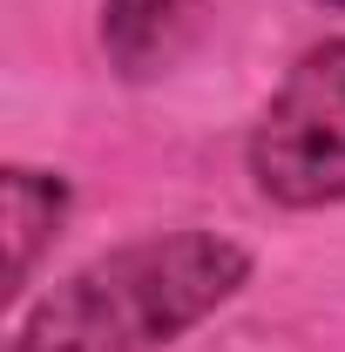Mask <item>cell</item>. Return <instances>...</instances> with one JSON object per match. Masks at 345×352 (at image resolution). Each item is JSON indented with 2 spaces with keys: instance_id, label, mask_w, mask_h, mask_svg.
Masks as SVG:
<instances>
[{
  "instance_id": "6da1fadb",
  "label": "cell",
  "mask_w": 345,
  "mask_h": 352,
  "mask_svg": "<svg viewBox=\"0 0 345 352\" xmlns=\"http://www.w3.org/2000/svg\"><path fill=\"white\" fill-rule=\"evenodd\" d=\"M251 278V251L223 230H163L68 271L14 311L0 352H156L223 311Z\"/></svg>"
},
{
  "instance_id": "7a4b0ae2",
  "label": "cell",
  "mask_w": 345,
  "mask_h": 352,
  "mask_svg": "<svg viewBox=\"0 0 345 352\" xmlns=\"http://www.w3.org/2000/svg\"><path fill=\"white\" fill-rule=\"evenodd\" d=\"M251 183L285 210L345 204V41L311 47L251 129Z\"/></svg>"
},
{
  "instance_id": "3957f363",
  "label": "cell",
  "mask_w": 345,
  "mask_h": 352,
  "mask_svg": "<svg viewBox=\"0 0 345 352\" xmlns=\"http://www.w3.org/2000/svg\"><path fill=\"white\" fill-rule=\"evenodd\" d=\"M197 14L203 0H102V47L129 82H149L190 47Z\"/></svg>"
},
{
  "instance_id": "277c9868",
  "label": "cell",
  "mask_w": 345,
  "mask_h": 352,
  "mask_svg": "<svg viewBox=\"0 0 345 352\" xmlns=\"http://www.w3.org/2000/svg\"><path fill=\"white\" fill-rule=\"evenodd\" d=\"M0 190H7V298H21L27 278H34V264H41V251L54 244V230L68 217V183L47 176V170L14 163L0 176Z\"/></svg>"
},
{
  "instance_id": "5b68a950",
  "label": "cell",
  "mask_w": 345,
  "mask_h": 352,
  "mask_svg": "<svg viewBox=\"0 0 345 352\" xmlns=\"http://www.w3.org/2000/svg\"><path fill=\"white\" fill-rule=\"evenodd\" d=\"M325 7H339V14H345V0H325Z\"/></svg>"
}]
</instances>
